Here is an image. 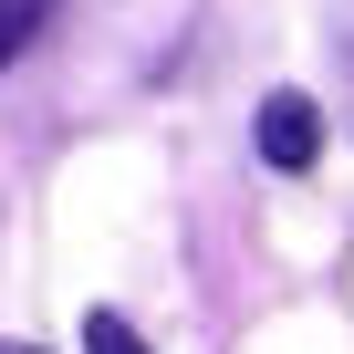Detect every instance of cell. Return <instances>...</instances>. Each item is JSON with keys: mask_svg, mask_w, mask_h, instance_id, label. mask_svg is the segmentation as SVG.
Returning a JSON list of instances; mask_svg holds the SVG:
<instances>
[{"mask_svg": "<svg viewBox=\"0 0 354 354\" xmlns=\"http://www.w3.org/2000/svg\"><path fill=\"white\" fill-rule=\"evenodd\" d=\"M344 94H354V73H344Z\"/></svg>", "mask_w": 354, "mask_h": 354, "instance_id": "obj_5", "label": "cell"}, {"mask_svg": "<svg viewBox=\"0 0 354 354\" xmlns=\"http://www.w3.org/2000/svg\"><path fill=\"white\" fill-rule=\"evenodd\" d=\"M0 354H32V344H0Z\"/></svg>", "mask_w": 354, "mask_h": 354, "instance_id": "obj_4", "label": "cell"}, {"mask_svg": "<svg viewBox=\"0 0 354 354\" xmlns=\"http://www.w3.org/2000/svg\"><path fill=\"white\" fill-rule=\"evenodd\" d=\"M84 354H146V333L125 313H84Z\"/></svg>", "mask_w": 354, "mask_h": 354, "instance_id": "obj_2", "label": "cell"}, {"mask_svg": "<svg viewBox=\"0 0 354 354\" xmlns=\"http://www.w3.org/2000/svg\"><path fill=\"white\" fill-rule=\"evenodd\" d=\"M42 11H53V0H0V63H11V53L42 32Z\"/></svg>", "mask_w": 354, "mask_h": 354, "instance_id": "obj_3", "label": "cell"}, {"mask_svg": "<svg viewBox=\"0 0 354 354\" xmlns=\"http://www.w3.org/2000/svg\"><path fill=\"white\" fill-rule=\"evenodd\" d=\"M261 156H271L281 177H302V167L323 156V104H313V94H271V104H261Z\"/></svg>", "mask_w": 354, "mask_h": 354, "instance_id": "obj_1", "label": "cell"}]
</instances>
